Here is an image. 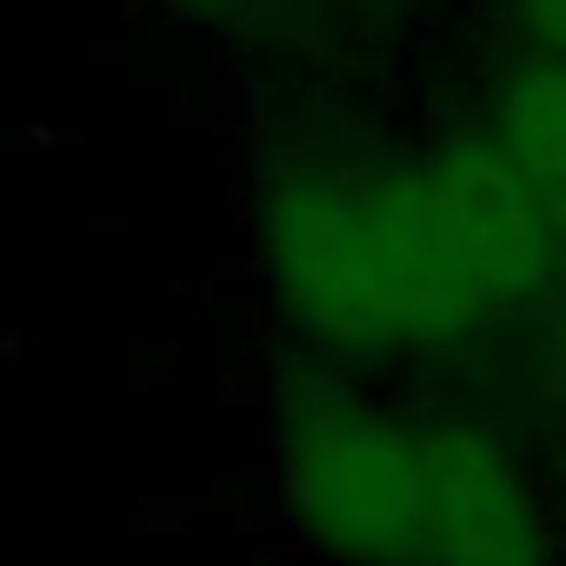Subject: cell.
Masks as SVG:
<instances>
[{
	"label": "cell",
	"mask_w": 566,
	"mask_h": 566,
	"mask_svg": "<svg viewBox=\"0 0 566 566\" xmlns=\"http://www.w3.org/2000/svg\"><path fill=\"white\" fill-rule=\"evenodd\" d=\"M413 400L427 447L420 566H566V480L539 427L480 387Z\"/></svg>",
	"instance_id": "3"
},
{
	"label": "cell",
	"mask_w": 566,
	"mask_h": 566,
	"mask_svg": "<svg viewBox=\"0 0 566 566\" xmlns=\"http://www.w3.org/2000/svg\"><path fill=\"white\" fill-rule=\"evenodd\" d=\"M486 28H493L500 54L566 61V0H486Z\"/></svg>",
	"instance_id": "6"
},
{
	"label": "cell",
	"mask_w": 566,
	"mask_h": 566,
	"mask_svg": "<svg viewBox=\"0 0 566 566\" xmlns=\"http://www.w3.org/2000/svg\"><path fill=\"white\" fill-rule=\"evenodd\" d=\"M467 127L520 180L539 220L566 247V61L553 54H493L473 87Z\"/></svg>",
	"instance_id": "4"
},
{
	"label": "cell",
	"mask_w": 566,
	"mask_h": 566,
	"mask_svg": "<svg viewBox=\"0 0 566 566\" xmlns=\"http://www.w3.org/2000/svg\"><path fill=\"white\" fill-rule=\"evenodd\" d=\"M160 14H187V21H260L266 0H140Z\"/></svg>",
	"instance_id": "7"
},
{
	"label": "cell",
	"mask_w": 566,
	"mask_h": 566,
	"mask_svg": "<svg viewBox=\"0 0 566 566\" xmlns=\"http://www.w3.org/2000/svg\"><path fill=\"white\" fill-rule=\"evenodd\" d=\"M247 260L294 360L400 387L460 374L513 334L453 233L433 127L273 147L247 187Z\"/></svg>",
	"instance_id": "1"
},
{
	"label": "cell",
	"mask_w": 566,
	"mask_h": 566,
	"mask_svg": "<svg viewBox=\"0 0 566 566\" xmlns=\"http://www.w3.org/2000/svg\"><path fill=\"white\" fill-rule=\"evenodd\" d=\"M526 334V394H533V427L546 440V453L566 473V273L559 287L539 301V314L520 327Z\"/></svg>",
	"instance_id": "5"
},
{
	"label": "cell",
	"mask_w": 566,
	"mask_h": 566,
	"mask_svg": "<svg viewBox=\"0 0 566 566\" xmlns=\"http://www.w3.org/2000/svg\"><path fill=\"white\" fill-rule=\"evenodd\" d=\"M266 486L321 566H420V400L374 374L287 360L266 394Z\"/></svg>",
	"instance_id": "2"
}]
</instances>
